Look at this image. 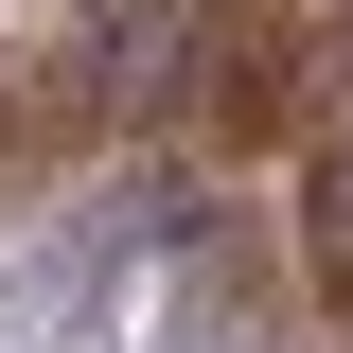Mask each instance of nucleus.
<instances>
[{
	"mask_svg": "<svg viewBox=\"0 0 353 353\" xmlns=\"http://www.w3.org/2000/svg\"><path fill=\"white\" fill-rule=\"evenodd\" d=\"M301 265H318V318L353 336V124H336V159H318V212H301Z\"/></svg>",
	"mask_w": 353,
	"mask_h": 353,
	"instance_id": "nucleus-5",
	"label": "nucleus"
},
{
	"mask_svg": "<svg viewBox=\"0 0 353 353\" xmlns=\"http://www.w3.org/2000/svg\"><path fill=\"white\" fill-rule=\"evenodd\" d=\"M159 353H301V318L265 301V230L248 212H194L176 301H159Z\"/></svg>",
	"mask_w": 353,
	"mask_h": 353,
	"instance_id": "nucleus-3",
	"label": "nucleus"
},
{
	"mask_svg": "<svg viewBox=\"0 0 353 353\" xmlns=\"http://www.w3.org/2000/svg\"><path fill=\"white\" fill-rule=\"evenodd\" d=\"M176 71V0H53L36 36H0V176H53L124 141Z\"/></svg>",
	"mask_w": 353,
	"mask_h": 353,
	"instance_id": "nucleus-1",
	"label": "nucleus"
},
{
	"mask_svg": "<svg viewBox=\"0 0 353 353\" xmlns=\"http://www.w3.org/2000/svg\"><path fill=\"white\" fill-rule=\"evenodd\" d=\"M124 248H141V194H88V212H53V230H36V265H18V318H36V336H88V318L124 301V283H106Z\"/></svg>",
	"mask_w": 353,
	"mask_h": 353,
	"instance_id": "nucleus-4",
	"label": "nucleus"
},
{
	"mask_svg": "<svg viewBox=\"0 0 353 353\" xmlns=\"http://www.w3.org/2000/svg\"><path fill=\"white\" fill-rule=\"evenodd\" d=\"M353 71V0H212L159 71V124L212 141V159H265V141L318 124V88Z\"/></svg>",
	"mask_w": 353,
	"mask_h": 353,
	"instance_id": "nucleus-2",
	"label": "nucleus"
}]
</instances>
